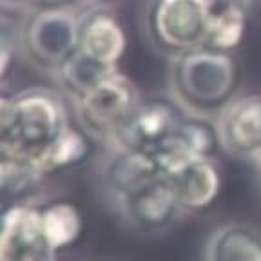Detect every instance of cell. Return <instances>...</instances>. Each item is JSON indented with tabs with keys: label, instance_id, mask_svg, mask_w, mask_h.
I'll return each instance as SVG.
<instances>
[{
	"label": "cell",
	"instance_id": "cell-1",
	"mask_svg": "<svg viewBox=\"0 0 261 261\" xmlns=\"http://www.w3.org/2000/svg\"><path fill=\"white\" fill-rule=\"evenodd\" d=\"M241 69L234 53L200 44L174 57L172 86L179 103L198 113L221 111L236 98Z\"/></svg>",
	"mask_w": 261,
	"mask_h": 261
},
{
	"label": "cell",
	"instance_id": "cell-2",
	"mask_svg": "<svg viewBox=\"0 0 261 261\" xmlns=\"http://www.w3.org/2000/svg\"><path fill=\"white\" fill-rule=\"evenodd\" d=\"M65 127L60 103L47 93H25L6 100L0 111L6 152L33 163Z\"/></svg>",
	"mask_w": 261,
	"mask_h": 261
},
{
	"label": "cell",
	"instance_id": "cell-3",
	"mask_svg": "<svg viewBox=\"0 0 261 261\" xmlns=\"http://www.w3.org/2000/svg\"><path fill=\"white\" fill-rule=\"evenodd\" d=\"M140 102L135 84L114 69L82 93L76 98V107L87 133L114 138Z\"/></svg>",
	"mask_w": 261,
	"mask_h": 261
},
{
	"label": "cell",
	"instance_id": "cell-4",
	"mask_svg": "<svg viewBox=\"0 0 261 261\" xmlns=\"http://www.w3.org/2000/svg\"><path fill=\"white\" fill-rule=\"evenodd\" d=\"M211 0H152L147 13V31L152 44L176 55L203 40Z\"/></svg>",
	"mask_w": 261,
	"mask_h": 261
},
{
	"label": "cell",
	"instance_id": "cell-5",
	"mask_svg": "<svg viewBox=\"0 0 261 261\" xmlns=\"http://www.w3.org/2000/svg\"><path fill=\"white\" fill-rule=\"evenodd\" d=\"M179 100L167 96H152L142 100L125 125L114 136L118 147L152 152L176 130L185 118Z\"/></svg>",
	"mask_w": 261,
	"mask_h": 261
},
{
	"label": "cell",
	"instance_id": "cell-6",
	"mask_svg": "<svg viewBox=\"0 0 261 261\" xmlns=\"http://www.w3.org/2000/svg\"><path fill=\"white\" fill-rule=\"evenodd\" d=\"M221 149L220 129L205 116H189L179 122L176 130L152 151L162 176H171L189 162L216 158Z\"/></svg>",
	"mask_w": 261,
	"mask_h": 261
},
{
	"label": "cell",
	"instance_id": "cell-7",
	"mask_svg": "<svg viewBox=\"0 0 261 261\" xmlns=\"http://www.w3.org/2000/svg\"><path fill=\"white\" fill-rule=\"evenodd\" d=\"M42 234L38 207L13 205L0 216V261H55Z\"/></svg>",
	"mask_w": 261,
	"mask_h": 261
},
{
	"label": "cell",
	"instance_id": "cell-8",
	"mask_svg": "<svg viewBox=\"0 0 261 261\" xmlns=\"http://www.w3.org/2000/svg\"><path fill=\"white\" fill-rule=\"evenodd\" d=\"M129 47L125 25L107 9H94L78 22L76 51L94 64L116 69Z\"/></svg>",
	"mask_w": 261,
	"mask_h": 261
},
{
	"label": "cell",
	"instance_id": "cell-9",
	"mask_svg": "<svg viewBox=\"0 0 261 261\" xmlns=\"http://www.w3.org/2000/svg\"><path fill=\"white\" fill-rule=\"evenodd\" d=\"M221 147L238 158H256L261 151V94L236 96L220 111Z\"/></svg>",
	"mask_w": 261,
	"mask_h": 261
},
{
	"label": "cell",
	"instance_id": "cell-10",
	"mask_svg": "<svg viewBox=\"0 0 261 261\" xmlns=\"http://www.w3.org/2000/svg\"><path fill=\"white\" fill-rule=\"evenodd\" d=\"M178 196L181 212L201 214L220 201L225 174L216 158L194 160L167 176Z\"/></svg>",
	"mask_w": 261,
	"mask_h": 261
},
{
	"label": "cell",
	"instance_id": "cell-11",
	"mask_svg": "<svg viewBox=\"0 0 261 261\" xmlns=\"http://www.w3.org/2000/svg\"><path fill=\"white\" fill-rule=\"evenodd\" d=\"M78 22L64 8H42L28 25V45L44 62L60 65L76 51Z\"/></svg>",
	"mask_w": 261,
	"mask_h": 261
},
{
	"label": "cell",
	"instance_id": "cell-12",
	"mask_svg": "<svg viewBox=\"0 0 261 261\" xmlns=\"http://www.w3.org/2000/svg\"><path fill=\"white\" fill-rule=\"evenodd\" d=\"M125 216L143 232H162L181 214L174 187L165 176L147 184L122 201Z\"/></svg>",
	"mask_w": 261,
	"mask_h": 261
},
{
	"label": "cell",
	"instance_id": "cell-13",
	"mask_svg": "<svg viewBox=\"0 0 261 261\" xmlns=\"http://www.w3.org/2000/svg\"><path fill=\"white\" fill-rule=\"evenodd\" d=\"M250 2L247 0H211L201 44L223 53L243 47L250 29Z\"/></svg>",
	"mask_w": 261,
	"mask_h": 261
},
{
	"label": "cell",
	"instance_id": "cell-14",
	"mask_svg": "<svg viewBox=\"0 0 261 261\" xmlns=\"http://www.w3.org/2000/svg\"><path fill=\"white\" fill-rule=\"evenodd\" d=\"M162 172L158 169L152 152L125 149L118 147V152L109 160L106 167V181L120 201L135 194L147 184L160 178Z\"/></svg>",
	"mask_w": 261,
	"mask_h": 261
},
{
	"label": "cell",
	"instance_id": "cell-15",
	"mask_svg": "<svg viewBox=\"0 0 261 261\" xmlns=\"http://www.w3.org/2000/svg\"><path fill=\"white\" fill-rule=\"evenodd\" d=\"M40 211V227L45 241L55 252L74 247L86 234V218L74 205L67 200H55L38 207Z\"/></svg>",
	"mask_w": 261,
	"mask_h": 261
},
{
	"label": "cell",
	"instance_id": "cell-16",
	"mask_svg": "<svg viewBox=\"0 0 261 261\" xmlns=\"http://www.w3.org/2000/svg\"><path fill=\"white\" fill-rule=\"evenodd\" d=\"M207 261H261V236L247 225H223L208 240Z\"/></svg>",
	"mask_w": 261,
	"mask_h": 261
},
{
	"label": "cell",
	"instance_id": "cell-17",
	"mask_svg": "<svg viewBox=\"0 0 261 261\" xmlns=\"http://www.w3.org/2000/svg\"><path fill=\"white\" fill-rule=\"evenodd\" d=\"M91 154L89 136L84 130L65 127L35 160V167L40 174H53L57 171L76 167Z\"/></svg>",
	"mask_w": 261,
	"mask_h": 261
},
{
	"label": "cell",
	"instance_id": "cell-18",
	"mask_svg": "<svg viewBox=\"0 0 261 261\" xmlns=\"http://www.w3.org/2000/svg\"><path fill=\"white\" fill-rule=\"evenodd\" d=\"M60 76L64 86L74 94V98H78L82 93H86L89 87H93L100 78H103L107 73L114 69H107L102 65L94 64L93 60H89L87 57H84L82 53L74 51L67 60H64L60 65Z\"/></svg>",
	"mask_w": 261,
	"mask_h": 261
},
{
	"label": "cell",
	"instance_id": "cell-19",
	"mask_svg": "<svg viewBox=\"0 0 261 261\" xmlns=\"http://www.w3.org/2000/svg\"><path fill=\"white\" fill-rule=\"evenodd\" d=\"M16 45L15 22L6 15H0V80L8 74L11 67Z\"/></svg>",
	"mask_w": 261,
	"mask_h": 261
},
{
	"label": "cell",
	"instance_id": "cell-20",
	"mask_svg": "<svg viewBox=\"0 0 261 261\" xmlns=\"http://www.w3.org/2000/svg\"><path fill=\"white\" fill-rule=\"evenodd\" d=\"M6 156V145H4V140H2V136H0V160Z\"/></svg>",
	"mask_w": 261,
	"mask_h": 261
},
{
	"label": "cell",
	"instance_id": "cell-21",
	"mask_svg": "<svg viewBox=\"0 0 261 261\" xmlns=\"http://www.w3.org/2000/svg\"><path fill=\"white\" fill-rule=\"evenodd\" d=\"M94 2H100V4H109V2H118V0H94Z\"/></svg>",
	"mask_w": 261,
	"mask_h": 261
},
{
	"label": "cell",
	"instance_id": "cell-22",
	"mask_svg": "<svg viewBox=\"0 0 261 261\" xmlns=\"http://www.w3.org/2000/svg\"><path fill=\"white\" fill-rule=\"evenodd\" d=\"M4 103H6V100L2 98V94H0V111H2V107H4Z\"/></svg>",
	"mask_w": 261,
	"mask_h": 261
},
{
	"label": "cell",
	"instance_id": "cell-23",
	"mask_svg": "<svg viewBox=\"0 0 261 261\" xmlns=\"http://www.w3.org/2000/svg\"><path fill=\"white\" fill-rule=\"evenodd\" d=\"M256 160H257V163H259V165H261V151H259V152H257V156H256Z\"/></svg>",
	"mask_w": 261,
	"mask_h": 261
},
{
	"label": "cell",
	"instance_id": "cell-24",
	"mask_svg": "<svg viewBox=\"0 0 261 261\" xmlns=\"http://www.w3.org/2000/svg\"><path fill=\"white\" fill-rule=\"evenodd\" d=\"M247 2H250V0H247Z\"/></svg>",
	"mask_w": 261,
	"mask_h": 261
}]
</instances>
